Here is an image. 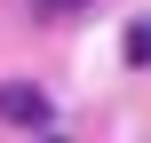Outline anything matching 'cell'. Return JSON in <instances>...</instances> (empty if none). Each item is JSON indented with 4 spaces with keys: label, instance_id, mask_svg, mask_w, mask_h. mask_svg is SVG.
<instances>
[{
    "label": "cell",
    "instance_id": "3957f363",
    "mask_svg": "<svg viewBox=\"0 0 151 143\" xmlns=\"http://www.w3.org/2000/svg\"><path fill=\"white\" fill-rule=\"evenodd\" d=\"M32 8H48V16H72V8H88V0H32Z\"/></svg>",
    "mask_w": 151,
    "mask_h": 143
},
{
    "label": "cell",
    "instance_id": "7a4b0ae2",
    "mask_svg": "<svg viewBox=\"0 0 151 143\" xmlns=\"http://www.w3.org/2000/svg\"><path fill=\"white\" fill-rule=\"evenodd\" d=\"M119 56H127V64L143 72V64H151V24H127V40H119Z\"/></svg>",
    "mask_w": 151,
    "mask_h": 143
},
{
    "label": "cell",
    "instance_id": "6da1fadb",
    "mask_svg": "<svg viewBox=\"0 0 151 143\" xmlns=\"http://www.w3.org/2000/svg\"><path fill=\"white\" fill-rule=\"evenodd\" d=\"M0 119H8V127H56V103H48L32 80H0Z\"/></svg>",
    "mask_w": 151,
    "mask_h": 143
}]
</instances>
